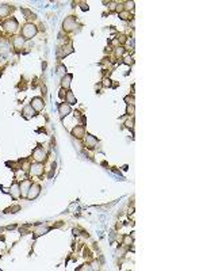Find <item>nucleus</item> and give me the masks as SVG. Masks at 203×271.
Instances as JSON below:
<instances>
[{"label":"nucleus","instance_id":"obj_1","mask_svg":"<svg viewBox=\"0 0 203 271\" xmlns=\"http://www.w3.org/2000/svg\"><path fill=\"white\" fill-rule=\"evenodd\" d=\"M37 33H38V29H37L35 25L33 23H26L23 26V29H22V33H20V37H23L24 39H31L33 37H34Z\"/></svg>","mask_w":203,"mask_h":271},{"label":"nucleus","instance_id":"obj_9","mask_svg":"<svg viewBox=\"0 0 203 271\" xmlns=\"http://www.w3.org/2000/svg\"><path fill=\"white\" fill-rule=\"evenodd\" d=\"M86 147L87 148H90V149H94L95 147H96V144H98V140L95 138L92 134H86Z\"/></svg>","mask_w":203,"mask_h":271},{"label":"nucleus","instance_id":"obj_24","mask_svg":"<svg viewBox=\"0 0 203 271\" xmlns=\"http://www.w3.org/2000/svg\"><path fill=\"white\" fill-rule=\"evenodd\" d=\"M49 231V228H41V229H38V231L35 232V235H34V237H38V236H41V235H45V233Z\"/></svg>","mask_w":203,"mask_h":271},{"label":"nucleus","instance_id":"obj_13","mask_svg":"<svg viewBox=\"0 0 203 271\" xmlns=\"http://www.w3.org/2000/svg\"><path fill=\"white\" fill-rule=\"evenodd\" d=\"M11 11H12V7H10L8 4L0 6V18H6V16H8Z\"/></svg>","mask_w":203,"mask_h":271},{"label":"nucleus","instance_id":"obj_12","mask_svg":"<svg viewBox=\"0 0 203 271\" xmlns=\"http://www.w3.org/2000/svg\"><path fill=\"white\" fill-rule=\"evenodd\" d=\"M72 136L76 137V138H81L83 136H86L84 128H83V126H76V128L72 130Z\"/></svg>","mask_w":203,"mask_h":271},{"label":"nucleus","instance_id":"obj_3","mask_svg":"<svg viewBox=\"0 0 203 271\" xmlns=\"http://www.w3.org/2000/svg\"><path fill=\"white\" fill-rule=\"evenodd\" d=\"M39 192H41V187L38 186V184H31L30 190H29L27 196H26V198L30 199V201H33V199H35L37 196L39 195Z\"/></svg>","mask_w":203,"mask_h":271},{"label":"nucleus","instance_id":"obj_17","mask_svg":"<svg viewBox=\"0 0 203 271\" xmlns=\"http://www.w3.org/2000/svg\"><path fill=\"white\" fill-rule=\"evenodd\" d=\"M11 194H12L15 198H18V196H20V187H19V184L18 183H14L12 186H11Z\"/></svg>","mask_w":203,"mask_h":271},{"label":"nucleus","instance_id":"obj_32","mask_svg":"<svg viewBox=\"0 0 203 271\" xmlns=\"http://www.w3.org/2000/svg\"><path fill=\"white\" fill-rule=\"evenodd\" d=\"M58 96H60L61 99H65L66 92H65V90H64V88H61V90H60V94H58Z\"/></svg>","mask_w":203,"mask_h":271},{"label":"nucleus","instance_id":"obj_11","mask_svg":"<svg viewBox=\"0 0 203 271\" xmlns=\"http://www.w3.org/2000/svg\"><path fill=\"white\" fill-rule=\"evenodd\" d=\"M10 50V42L7 39L0 38V54H6Z\"/></svg>","mask_w":203,"mask_h":271},{"label":"nucleus","instance_id":"obj_25","mask_svg":"<svg viewBox=\"0 0 203 271\" xmlns=\"http://www.w3.org/2000/svg\"><path fill=\"white\" fill-rule=\"evenodd\" d=\"M123 53H125V47H119V46H118L117 50H115V56H117V57H122Z\"/></svg>","mask_w":203,"mask_h":271},{"label":"nucleus","instance_id":"obj_14","mask_svg":"<svg viewBox=\"0 0 203 271\" xmlns=\"http://www.w3.org/2000/svg\"><path fill=\"white\" fill-rule=\"evenodd\" d=\"M22 114H23V117L24 118H31V117H34V114H35V110L33 109V107L29 105V106H26L24 109H23V111H22Z\"/></svg>","mask_w":203,"mask_h":271},{"label":"nucleus","instance_id":"obj_34","mask_svg":"<svg viewBox=\"0 0 203 271\" xmlns=\"http://www.w3.org/2000/svg\"><path fill=\"white\" fill-rule=\"evenodd\" d=\"M81 8H83L84 11H86V10H88V6H86V4H83V7H81Z\"/></svg>","mask_w":203,"mask_h":271},{"label":"nucleus","instance_id":"obj_27","mask_svg":"<svg viewBox=\"0 0 203 271\" xmlns=\"http://www.w3.org/2000/svg\"><path fill=\"white\" fill-rule=\"evenodd\" d=\"M123 64H126V65H131V64H133V58L130 57V56L125 57V58H123Z\"/></svg>","mask_w":203,"mask_h":271},{"label":"nucleus","instance_id":"obj_22","mask_svg":"<svg viewBox=\"0 0 203 271\" xmlns=\"http://www.w3.org/2000/svg\"><path fill=\"white\" fill-rule=\"evenodd\" d=\"M125 10H126L127 12H130V10H131V11L134 10V2H127V3H125Z\"/></svg>","mask_w":203,"mask_h":271},{"label":"nucleus","instance_id":"obj_33","mask_svg":"<svg viewBox=\"0 0 203 271\" xmlns=\"http://www.w3.org/2000/svg\"><path fill=\"white\" fill-rule=\"evenodd\" d=\"M133 124H134V120L131 118V120H129V121L126 122V126H127V128H131V129H133Z\"/></svg>","mask_w":203,"mask_h":271},{"label":"nucleus","instance_id":"obj_2","mask_svg":"<svg viewBox=\"0 0 203 271\" xmlns=\"http://www.w3.org/2000/svg\"><path fill=\"white\" fill-rule=\"evenodd\" d=\"M3 27H4V30L10 31V33H15L18 30V27H19V23H18V20L15 18H10V19H7L4 23H3Z\"/></svg>","mask_w":203,"mask_h":271},{"label":"nucleus","instance_id":"obj_26","mask_svg":"<svg viewBox=\"0 0 203 271\" xmlns=\"http://www.w3.org/2000/svg\"><path fill=\"white\" fill-rule=\"evenodd\" d=\"M126 114L127 115H133V114H134V105H127Z\"/></svg>","mask_w":203,"mask_h":271},{"label":"nucleus","instance_id":"obj_10","mask_svg":"<svg viewBox=\"0 0 203 271\" xmlns=\"http://www.w3.org/2000/svg\"><path fill=\"white\" fill-rule=\"evenodd\" d=\"M58 113H60L61 118L66 117L69 113H71V106L66 105V103H60V105H58Z\"/></svg>","mask_w":203,"mask_h":271},{"label":"nucleus","instance_id":"obj_19","mask_svg":"<svg viewBox=\"0 0 203 271\" xmlns=\"http://www.w3.org/2000/svg\"><path fill=\"white\" fill-rule=\"evenodd\" d=\"M22 12L24 14L27 19H35V18H37V15H35V14H33L31 11H29V10H26V8H23V10H22Z\"/></svg>","mask_w":203,"mask_h":271},{"label":"nucleus","instance_id":"obj_16","mask_svg":"<svg viewBox=\"0 0 203 271\" xmlns=\"http://www.w3.org/2000/svg\"><path fill=\"white\" fill-rule=\"evenodd\" d=\"M65 99H66V103H68L69 106H71V105H76V98H75V95H73L72 91H68V92H66Z\"/></svg>","mask_w":203,"mask_h":271},{"label":"nucleus","instance_id":"obj_31","mask_svg":"<svg viewBox=\"0 0 203 271\" xmlns=\"http://www.w3.org/2000/svg\"><path fill=\"white\" fill-rule=\"evenodd\" d=\"M103 85H104V87H111V80H110V79H104V80H103Z\"/></svg>","mask_w":203,"mask_h":271},{"label":"nucleus","instance_id":"obj_7","mask_svg":"<svg viewBox=\"0 0 203 271\" xmlns=\"http://www.w3.org/2000/svg\"><path fill=\"white\" fill-rule=\"evenodd\" d=\"M30 174L34 176H41L43 174V165L41 164V163H34V164H31L30 167Z\"/></svg>","mask_w":203,"mask_h":271},{"label":"nucleus","instance_id":"obj_29","mask_svg":"<svg viewBox=\"0 0 203 271\" xmlns=\"http://www.w3.org/2000/svg\"><path fill=\"white\" fill-rule=\"evenodd\" d=\"M125 101L127 102V105H134V96H126Z\"/></svg>","mask_w":203,"mask_h":271},{"label":"nucleus","instance_id":"obj_21","mask_svg":"<svg viewBox=\"0 0 203 271\" xmlns=\"http://www.w3.org/2000/svg\"><path fill=\"white\" fill-rule=\"evenodd\" d=\"M119 18L121 19H123V20H127V19H130L131 18V15H130V12H127V11H122V12H119Z\"/></svg>","mask_w":203,"mask_h":271},{"label":"nucleus","instance_id":"obj_6","mask_svg":"<svg viewBox=\"0 0 203 271\" xmlns=\"http://www.w3.org/2000/svg\"><path fill=\"white\" fill-rule=\"evenodd\" d=\"M64 30H66V31H73L75 30V27H76V19L73 16H69V18H66V19L64 20Z\"/></svg>","mask_w":203,"mask_h":271},{"label":"nucleus","instance_id":"obj_30","mask_svg":"<svg viewBox=\"0 0 203 271\" xmlns=\"http://www.w3.org/2000/svg\"><path fill=\"white\" fill-rule=\"evenodd\" d=\"M65 70H66V68L64 65H60L58 66V70H57V73H60V75H62V73H65Z\"/></svg>","mask_w":203,"mask_h":271},{"label":"nucleus","instance_id":"obj_8","mask_svg":"<svg viewBox=\"0 0 203 271\" xmlns=\"http://www.w3.org/2000/svg\"><path fill=\"white\" fill-rule=\"evenodd\" d=\"M30 186H31V183H30V180H23L22 183L19 184V187H20V196L23 198V196H27V192H29V190H30Z\"/></svg>","mask_w":203,"mask_h":271},{"label":"nucleus","instance_id":"obj_18","mask_svg":"<svg viewBox=\"0 0 203 271\" xmlns=\"http://www.w3.org/2000/svg\"><path fill=\"white\" fill-rule=\"evenodd\" d=\"M23 43H24V38L23 37H15V38H14V46L16 47V49H20L22 46H23Z\"/></svg>","mask_w":203,"mask_h":271},{"label":"nucleus","instance_id":"obj_28","mask_svg":"<svg viewBox=\"0 0 203 271\" xmlns=\"http://www.w3.org/2000/svg\"><path fill=\"white\" fill-rule=\"evenodd\" d=\"M133 243V239L130 236H125V241H123V244L125 246H130V244Z\"/></svg>","mask_w":203,"mask_h":271},{"label":"nucleus","instance_id":"obj_20","mask_svg":"<svg viewBox=\"0 0 203 271\" xmlns=\"http://www.w3.org/2000/svg\"><path fill=\"white\" fill-rule=\"evenodd\" d=\"M72 52H73V46H72V43H69L68 46H64V47H62V54H64V56L69 54V53H72Z\"/></svg>","mask_w":203,"mask_h":271},{"label":"nucleus","instance_id":"obj_23","mask_svg":"<svg viewBox=\"0 0 203 271\" xmlns=\"http://www.w3.org/2000/svg\"><path fill=\"white\" fill-rule=\"evenodd\" d=\"M126 46H127L129 50H133V49H134V39H133V38L126 39Z\"/></svg>","mask_w":203,"mask_h":271},{"label":"nucleus","instance_id":"obj_15","mask_svg":"<svg viewBox=\"0 0 203 271\" xmlns=\"http://www.w3.org/2000/svg\"><path fill=\"white\" fill-rule=\"evenodd\" d=\"M71 80H72V75H69V73L62 77L61 84H62V88H64V90H69V85H71Z\"/></svg>","mask_w":203,"mask_h":271},{"label":"nucleus","instance_id":"obj_4","mask_svg":"<svg viewBox=\"0 0 203 271\" xmlns=\"http://www.w3.org/2000/svg\"><path fill=\"white\" fill-rule=\"evenodd\" d=\"M30 106H31L35 111H41V110L43 109V107H45V102H43V99H42V98L37 96V98H33V99H31Z\"/></svg>","mask_w":203,"mask_h":271},{"label":"nucleus","instance_id":"obj_5","mask_svg":"<svg viewBox=\"0 0 203 271\" xmlns=\"http://www.w3.org/2000/svg\"><path fill=\"white\" fill-rule=\"evenodd\" d=\"M33 159H34L37 163H41L46 159V153L43 152L42 148H35L34 152H33Z\"/></svg>","mask_w":203,"mask_h":271}]
</instances>
